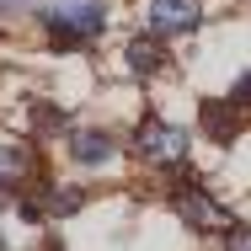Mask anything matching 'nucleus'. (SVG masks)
Wrapping results in <instances>:
<instances>
[{"label":"nucleus","instance_id":"nucleus-1","mask_svg":"<svg viewBox=\"0 0 251 251\" xmlns=\"http://www.w3.org/2000/svg\"><path fill=\"white\" fill-rule=\"evenodd\" d=\"M107 22V0H49L43 27L53 43H91Z\"/></svg>","mask_w":251,"mask_h":251},{"label":"nucleus","instance_id":"nucleus-2","mask_svg":"<svg viewBox=\"0 0 251 251\" xmlns=\"http://www.w3.org/2000/svg\"><path fill=\"white\" fill-rule=\"evenodd\" d=\"M134 150L145 155L150 166H176V160L187 155V134H182L176 123H160V118H150V123H139Z\"/></svg>","mask_w":251,"mask_h":251},{"label":"nucleus","instance_id":"nucleus-3","mask_svg":"<svg viewBox=\"0 0 251 251\" xmlns=\"http://www.w3.org/2000/svg\"><path fill=\"white\" fill-rule=\"evenodd\" d=\"M176 214H182L193 230H230V214L208 198V193H198V187H182V193H176Z\"/></svg>","mask_w":251,"mask_h":251},{"label":"nucleus","instance_id":"nucleus-4","mask_svg":"<svg viewBox=\"0 0 251 251\" xmlns=\"http://www.w3.org/2000/svg\"><path fill=\"white\" fill-rule=\"evenodd\" d=\"M203 16L198 0H150V27L160 38H171V32H193Z\"/></svg>","mask_w":251,"mask_h":251},{"label":"nucleus","instance_id":"nucleus-5","mask_svg":"<svg viewBox=\"0 0 251 251\" xmlns=\"http://www.w3.org/2000/svg\"><path fill=\"white\" fill-rule=\"evenodd\" d=\"M70 150H75L80 166H107L112 160V139L101 128H80V134H70Z\"/></svg>","mask_w":251,"mask_h":251},{"label":"nucleus","instance_id":"nucleus-6","mask_svg":"<svg viewBox=\"0 0 251 251\" xmlns=\"http://www.w3.org/2000/svg\"><path fill=\"white\" fill-rule=\"evenodd\" d=\"M32 176V150L27 145H0V187H16V182H27Z\"/></svg>","mask_w":251,"mask_h":251},{"label":"nucleus","instance_id":"nucleus-7","mask_svg":"<svg viewBox=\"0 0 251 251\" xmlns=\"http://www.w3.org/2000/svg\"><path fill=\"white\" fill-rule=\"evenodd\" d=\"M160 59H166V49H160L155 38H134V43H128V70H134V75H155Z\"/></svg>","mask_w":251,"mask_h":251},{"label":"nucleus","instance_id":"nucleus-8","mask_svg":"<svg viewBox=\"0 0 251 251\" xmlns=\"http://www.w3.org/2000/svg\"><path fill=\"white\" fill-rule=\"evenodd\" d=\"M49 208L53 214H75V208H80V193H75V187H59V193L49 198Z\"/></svg>","mask_w":251,"mask_h":251},{"label":"nucleus","instance_id":"nucleus-9","mask_svg":"<svg viewBox=\"0 0 251 251\" xmlns=\"http://www.w3.org/2000/svg\"><path fill=\"white\" fill-rule=\"evenodd\" d=\"M230 251H251V230H230Z\"/></svg>","mask_w":251,"mask_h":251},{"label":"nucleus","instance_id":"nucleus-10","mask_svg":"<svg viewBox=\"0 0 251 251\" xmlns=\"http://www.w3.org/2000/svg\"><path fill=\"white\" fill-rule=\"evenodd\" d=\"M0 5H27V0H0Z\"/></svg>","mask_w":251,"mask_h":251}]
</instances>
